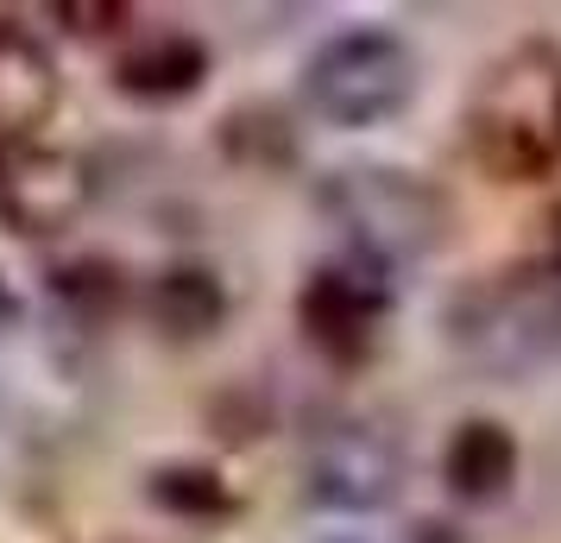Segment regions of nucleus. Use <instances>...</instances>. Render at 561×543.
<instances>
[{"mask_svg": "<svg viewBox=\"0 0 561 543\" xmlns=\"http://www.w3.org/2000/svg\"><path fill=\"white\" fill-rule=\"evenodd\" d=\"M208 77V45L190 38V32H152L139 38L121 64H114V89L133 95V102H178V95H196Z\"/></svg>", "mask_w": 561, "mask_h": 543, "instance_id": "9d476101", "label": "nucleus"}, {"mask_svg": "<svg viewBox=\"0 0 561 543\" xmlns=\"http://www.w3.org/2000/svg\"><path fill=\"white\" fill-rule=\"evenodd\" d=\"M442 480L467 506L505 499L511 480H517V437H511L499 417H467L455 437H448V449H442Z\"/></svg>", "mask_w": 561, "mask_h": 543, "instance_id": "1a4fd4ad", "label": "nucleus"}, {"mask_svg": "<svg viewBox=\"0 0 561 543\" xmlns=\"http://www.w3.org/2000/svg\"><path fill=\"white\" fill-rule=\"evenodd\" d=\"M385 310H391V279L359 265V259L316 265L309 285L297 291V323L329 361H359L373 348V336H379Z\"/></svg>", "mask_w": 561, "mask_h": 543, "instance_id": "0eeeda50", "label": "nucleus"}, {"mask_svg": "<svg viewBox=\"0 0 561 543\" xmlns=\"http://www.w3.org/2000/svg\"><path fill=\"white\" fill-rule=\"evenodd\" d=\"M416 95V52L385 26L322 38L304 64V108L329 127H379Z\"/></svg>", "mask_w": 561, "mask_h": 543, "instance_id": "20e7f679", "label": "nucleus"}, {"mask_svg": "<svg viewBox=\"0 0 561 543\" xmlns=\"http://www.w3.org/2000/svg\"><path fill=\"white\" fill-rule=\"evenodd\" d=\"M146 493H152L164 512H183V518H228L233 512L228 480H221L215 467H196V462L158 467L152 480H146Z\"/></svg>", "mask_w": 561, "mask_h": 543, "instance_id": "f8f14e48", "label": "nucleus"}, {"mask_svg": "<svg viewBox=\"0 0 561 543\" xmlns=\"http://www.w3.org/2000/svg\"><path fill=\"white\" fill-rule=\"evenodd\" d=\"M95 196L89 158L70 146H7L0 152V222L13 234H57L70 228Z\"/></svg>", "mask_w": 561, "mask_h": 543, "instance_id": "423d86ee", "label": "nucleus"}, {"mask_svg": "<svg viewBox=\"0 0 561 543\" xmlns=\"http://www.w3.org/2000/svg\"><path fill=\"white\" fill-rule=\"evenodd\" d=\"M467 152L492 183H536L561 165V45L517 38L467 95Z\"/></svg>", "mask_w": 561, "mask_h": 543, "instance_id": "f257e3e1", "label": "nucleus"}, {"mask_svg": "<svg viewBox=\"0 0 561 543\" xmlns=\"http://www.w3.org/2000/svg\"><path fill=\"white\" fill-rule=\"evenodd\" d=\"M442 329L467 361L492 373H530L561 348V259H524L473 279L442 310Z\"/></svg>", "mask_w": 561, "mask_h": 543, "instance_id": "f03ea898", "label": "nucleus"}, {"mask_svg": "<svg viewBox=\"0 0 561 543\" xmlns=\"http://www.w3.org/2000/svg\"><path fill=\"white\" fill-rule=\"evenodd\" d=\"M7 20H13V13H7V7H0V26H7Z\"/></svg>", "mask_w": 561, "mask_h": 543, "instance_id": "4468645a", "label": "nucleus"}, {"mask_svg": "<svg viewBox=\"0 0 561 543\" xmlns=\"http://www.w3.org/2000/svg\"><path fill=\"white\" fill-rule=\"evenodd\" d=\"M51 13L77 38H107V32H121L133 20V7H121V0H57Z\"/></svg>", "mask_w": 561, "mask_h": 543, "instance_id": "ddd939ff", "label": "nucleus"}, {"mask_svg": "<svg viewBox=\"0 0 561 543\" xmlns=\"http://www.w3.org/2000/svg\"><path fill=\"white\" fill-rule=\"evenodd\" d=\"M139 304H146V316H152L171 341H203V336L221 329L228 291H221V279H215L208 265H164V272L146 279Z\"/></svg>", "mask_w": 561, "mask_h": 543, "instance_id": "9b49d317", "label": "nucleus"}, {"mask_svg": "<svg viewBox=\"0 0 561 543\" xmlns=\"http://www.w3.org/2000/svg\"><path fill=\"white\" fill-rule=\"evenodd\" d=\"M57 64L26 26H0V152L26 146L32 133L57 114Z\"/></svg>", "mask_w": 561, "mask_h": 543, "instance_id": "6e6552de", "label": "nucleus"}, {"mask_svg": "<svg viewBox=\"0 0 561 543\" xmlns=\"http://www.w3.org/2000/svg\"><path fill=\"white\" fill-rule=\"evenodd\" d=\"M404 480V449L366 417H341L309 442V499L329 512H379Z\"/></svg>", "mask_w": 561, "mask_h": 543, "instance_id": "39448f33", "label": "nucleus"}, {"mask_svg": "<svg viewBox=\"0 0 561 543\" xmlns=\"http://www.w3.org/2000/svg\"><path fill=\"white\" fill-rule=\"evenodd\" d=\"M316 203L341 228L347 259L373 265L385 279L416 265L435 247V234H442V196H435V183L404 171V165H341V171L322 178Z\"/></svg>", "mask_w": 561, "mask_h": 543, "instance_id": "7ed1b4c3", "label": "nucleus"}]
</instances>
